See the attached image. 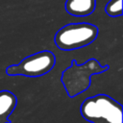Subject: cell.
Listing matches in <instances>:
<instances>
[{
    "label": "cell",
    "mask_w": 123,
    "mask_h": 123,
    "mask_svg": "<svg viewBox=\"0 0 123 123\" xmlns=\"http://www.w3.org/2000/svg\"><path fill=\"white\" fill-rule=\"evenodd\" d=\"M64 8L73 16H87L96 8V0H66Z\"/></svg>",
    "instance_id": "obj_6"
},
{
    "label": "cell",
    "mask_w": 123,
    "mask_h": 123,
    "mask_svg": "<svg viewBox=\"0 0 123 123\" xmlns=\"http://www.w3.org/2000/svg\"><path fill=\"white\" fill-rule=\"evenodd\" d=\"M56 64V56L49 50H42L24 58L19 63L6 68L9 76H25L37 78L50 72Z\"/></svg>",
    "instance_id": "obj_4"
},
{
    "label": "cell",
    "mask_w": 123,
    "mask_h": 123,
    "mask_svg": "<svg viewBox=\"0 0 123 123\" xmlns=\"http://www.w3.org/2000/svg\"><path fill=\"white\" fill-rule=\"evenodd\" d=\"M80 112L90 123H122V105L107 94H97L86 98Z\"/></svg>",
    "instance_id": "obj_2"
},
{
    "label": "cell",
    "mask_w": 123,
    "mask_h": 123,
    "mask_svg": "<svg viewBox=\"0 0 123 123\" xmlns=\"http://www.w3.org/2000/svg\"><path fill=\"white\" fill-rule=\"evenodd\" d=\"M17 105V97L8 89L0 90V123H12L10 115Z\"/></svg>",
    "instance_id": "obj_5"
},
{
    "label": "cell",
    "mask_w": 123,
    "mask_h": 123,
    "mask_svg": "<svg viewBox=\"0 0 123 123\" xmlns=\"http://www.w3.org/2000/svg\"><path fill=\"white\" fill-rule=\"evenodd\" d=\"M110 69V65H101L96 59H88L85 63L78 64L76 60L71 61V66L62 74L61 81L67 95L73 98L85 92L91 84V76L100 74Z\"/></svg>",
    "instance_id": "obj_1"
},
{
    "label": "cell",
    "mask_w": 123,
    "mask_h": 123,
    "mask_svg": "<svg viewBox=\"0 0 123 123\" xmlns=\"http://www.w3.org/2000/svg\"><path fill=\"white\" fill-rule=\"evenodd\" d=\"M105 12L111 17L122 15V0H110L105 7Z\"/></svg>",
    "instance_id": "obj_7"
},
{
    "label": "cell",
    "mask_w": 123,
    "mask_h": 123,
    "mask_svg": "<svg viewBox=\"0 0 123 123\" xmlns=\"http://www.w3.org/2000/svg\"><path fill=\"white\" fill-rule=\"evenodd\" d=\"M98 36V28L94 24L81 22L70 23L62 27L55 35L57 47L63 51H71L87 46Z\"/></svg>",
    "instance_id": "obj_3"
}]
</instances>
